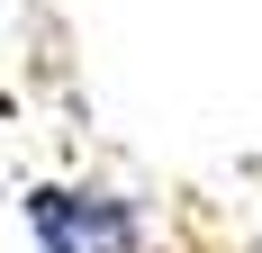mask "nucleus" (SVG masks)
<instances>
[{"instance_id":"obj_1","label":"nucleus","mask_w":262,"mask_h":253,"mask_svg":"<svg viewBox=\"0 0 262 253\" xmlns=\"http://www.w3.org/2000/svg\"><path fill=\"white\" fill-rule=\"evenodd\" d=\"M27 235L36 253H145V208L108 181H36Z\"/></svg>"}]
</instances>
